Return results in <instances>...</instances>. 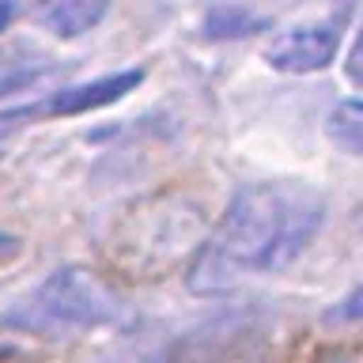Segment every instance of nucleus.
Segmentation results:
<instances>
[{
    "instance_id": "7ed1b4c3",
    "label": "nucleus",
    "mask_w": 363,
    "mask_h": 363,
    "mask_svg": "<svg viewBox=\"0 0 363 363\" xmlns=\"http://www.w3.org/2000/svg\"><path fill=\"white\" fill-rule=\"evenodd\" d=\"M337 50H340L337 27H329V23H303V27L280 30L269 42L265 61L269 68H277L284 76H311L333 65Z\"/></svg>"
},
{
    "instance_id": "39448f33",
    "label": "nucleus",
    "mask_w": 363,
    "mask_h": 363,
    "mask_svg": "<svg viewBox=\"0 0 363 363\" xmlns=\"http://www.w3.org/2000/svg\"><path fill=\"white\" fill-rule=\"evenodd\" d=\"M110 0H38V23L53 38H84L106 19Z\"/></svg>"
},
{
    "instance_id": "f8f14e48",
    "label": "nucleus",
    "mask_w": 363,
    "mask_h": 363,
    "mask_svg": "<svg viewBox=\"0 0 363 363\" xmlns=\"http://www.w3.org/2000/svg\"><path fill=\"white\" fill-rule=\"evenodd\" d=\"M314 363H356V359H352L348 352H325V356L314 359Z\"/></svg>"
},
{
    "instance_id": "9d476101",
    "label": "nucleus",
    "mask_w": 363,
    "mask_h": 363,
    "mask_svg": "<svg viewBox=\"0 0 363 363\" xmlns=\"http://www.w3.org/2000/svg\"><path fill=\"white\" fill-rule=\"evenodd\" d=\"M34 84V72H8V76H0V99L11 95V91H19V87H27Z\"/></svg>"
},
{
    "instance_id": "1a4fd4ad",
    "label": "nucleus",
    "mask_w": 363,
    "mask_h": 363,
    "mask_svg": "<svg viewBox=\"0 0 363 363\" xmlns=\"http://www.w3.org/2000/svg\"><path fill=\"white\" fill-rule=\"evenodd\" d=\"M348 79L363 87V30H359V38H356V45H352V53H348Z\"/></svg>"
},
{
    "instance_id": "20e7f679",
    "label": "nucleus",
    "mask_w": 363,
    "mask_h": 363,
    "mask_svg": "<svg viewBox=\"0 0 363 363\" xmlns=\"http://www.w3.org/2000/svg\"><path fill=\"white\" fill-rule=\"evenodd\" d=\"M140 79H144L140 68H125V72H110V76L87 79V84H72V87L53 91L50 102H42V106L30 110V113H50V118H76V113H91V110H102V106H110V102L125 99L129 91L140 87Z\"/></svg>"
},
{
    "instance_id": "0eeeda50",
    "label": "nucleus",
    "mask_w": 363,
    "mask_h": 363,
    "mask_svg": "<svg viewBox=\"0 0 363 363\" xmlns=\"http://www.w3.org/2000/svg\"><path fill=\"white\" fill-rule=\"evenodd\" d=\"M261 27V19H254L242 8H220L208 16V34L212 38H238V34H254Z\"/></svg>"
},
{
    "instance_id": "6e6552de",
    "label": "nucleus",
    "mask_w": 363,
    "mask_h": 363,
    "mask_svg": "<svg viewBox=\"0 0 363 363\" xmlns=\"http://www.w3.org/2000/svg\"><path fill=\"white\" fill-rule=\"evenodd\" d=\"M325 318L329 322H363V280L340 295V303H333V311Z\"/></svg>"
},
{
    "instance_id": "423d86ee",
    "label": "nucleus",
    "mask_w": 363,
    "mask_h": 363,
    "mask_svg": "<svg viewBox=\"0 0 363 363\" xmlns=\"http://www.w3.org/2000/svg\"><path fill=\"white\" fill-rule=\"evenodd\" d=\"M325 133L340 152L348 155H363V99H345L329 110L325 118Z\"/></svg>"
},
{
    "instance_id": "f257e3e1",
    "label": "nucleus",
    "mask_w": 363,
    "mask_h": 363,
    "mask_svg": "<svg viewBox=\"0 0 363 363\" xmlns=\"http://www.w3.org/2000/svg\"><path fill=\"white\" fill-rule=\"evenodd\" d=\"M325 220L322 193L303 182H250L223 208L186 272L189 291L220 295L257 272L288 269Z\"/></svg>"
},
{
    "instance_id": "9b49d317",
    "label": "nucleus",
    "mask_w": 363,
    "mask_h": 363,
    "mask_svg": "<svg viewBox=\"0 0 363 363\" xmlns=\"http://www.w3.org/2000/svg\"><path fill=\"white\" fill-rule=\"evenodd\" d=\"M19 250H23V242H19V238H16V235H4V231H0V261H8V257H16V254H19Z\"/></svg>"
},
{
    "instance_id": "f03ea898",
    "label": "nucleus",
    "mask_w": 363,
    "mask_h": 363,
    "mask_svg": "<svg viewBox=\"0 0 363 363\" xmlns=\"http://www.w3.org/2000/svg\"><path fill=\"white\" fill-rule=\"evenodd\" d=\"M34 311L50 325L65 329H106L125 322V303L99 272L84 265H61L34 291Z\"/></svg>"
},
{
    "instance_id": "ddd939ff",
    "label": "nucleus",
    "mask_w": 363,
    "mask_h": 363,
    "mask_svg": "<svg viewBox=\"0 0 363 363\" xmlns=\"http://www.w3.org/2000/svg\"><path fill=\"white\" fill-rule=\"evenodd\" d=\"M8 23H11V0H0V34L8 30Z\"/></svg>"
},
{
    "instance_id": "4468645a",
    "label": "nucleus",
    "mask_w": 363,
    "mask_h": 363,
    "mask_svg": "<svg viewBox=\"0 0 363 363\" xmlns=\"http://www.w3.org/2000/svg\"><path fill=\"white\" fill-rule=\"evenodd\" d=\"M359 223H363V201H359Z\"/></svg>"
}]
</instances>
